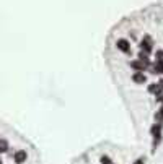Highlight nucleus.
<instances>
[{
    "label": "nucleus",
    "mask_w": 163,
    "mask_h": 164,
    "mask_svg": "<svg viewBox=\"0 0 163 164\" xmlns=\"http://www.w3.org/2000/svg\"><path fill=\"white\" fill-rule=\"evenodd\" d=\"M134 164H145V159L144 158H139L137 161H134Z\"/></svg>",
    "instance_id": "15"
},
{
    "label": "nucleus",
    "mask_w": 163,
    "mask_h": 164,
    "mask_svg": "<svg viewBox=\"0 0 163 164\" xmlns=\"http://www.w3.org/2000/svg\"><path fill=\"white\" fill-rule=\"evenodd\" d=\"M155 120H157V122H163V104H161V107L158 109V112L155 114Z\"/></svg>",
    "instance_id": "10"
},
{
    "label": "nucleus",
    "mask_w": 163,
    "mask_h": 164,
    "mask_svg": "<svg viewBox=\"0 0 163 164\" xmlns=\"http://www.w3.org/2000/svg\"><path fill=\"white\" fill-rule=\"evenodd\" d=\"M100 162H101V164H114V162L111 161L109 156H101V158H100Z\"/></svg>",
    "instance_id": "12"
},
{
    "label": "nucleus",
    "mask_w": 163,
    "mask_h": 164,
    "mask_svg": "<svg viewBox=\"0 0 163 164\" xmlns=\"http://www.w3.org/2000/svg\"><path fill=\"white\" fill-rule=\"evenodd\" d=\"M147 91H148V93H152V94H157V93L160 91V88H158V84H157V83H150V84L147 86Z\"/></svg>",
    "instance_id": "9"
},
{
    "label": "nucleus",
    "mask_w": 163,
    "mask_h": 164,
    "mask_svg": "<svg viewBox=\"0 0 163 164\" xmlns=\"http://www.w3.org/2000/svg\"><path fill=\"white\" fill-rule=\"evenodd\" d=\"M26 159H28V153L25 149H18V151H15V154H13V161L17 164H23Z\"/></svg>",
    "instance_id": "3"
},
{
    "label": "nucleus",
    "mask_w": 163,
    "mask_h": 164,
    "mask_svg": "<svg viewBox=\"0 0 163 164\" xmlns=\"http://www.w3.org/2000/svg\"><path fill=\"white\" fill-rule=\"evenodd\" d=\"M0 164H2V158H0Z\"/></svg>",
    "instance_id": "17"
},
{
    "label": "nucleus",
    "mask_w": 163,
    "mask_h": 164,
    "mask_svg": "<svg viewBox=\"0 0 163 164\" xmlns=\"http://www.w3.org/2000/svg\"><path fill=\"white\" fill-rule=\"evenodd\" d=\"M132 81L136 83V84H144V83H147L145 72H134V73H132Z\"/></svg>",
    "instance_id": "4"
},
{
    "label": "nucleus",
    "mask_w": 163,
    "mask_h": 164,
    "mask_svg": "<svg viewBox=\"0 0 163 164\" xmlns=\"http://www.w3.org/2000/svg\"><path fill=\"white\" fill-rule=\"evenodd\" d=\"M129 65H131V68L132 70H136V72H145V65H144V62H140L139 59H136V60H131L129 62Z\"/></svg>",
    "instance_id": "5"
},
{
    "label": "nucleus",
    "mask_w": 163,
    "mask_h": 164,
    "mask_svg": "<svg viewBox=\"0 0 163 164\" xmlns=\"http://www.w3.org/2000/svg\"><path fill=\"white\" fill-rule=\"evenodd\" d=\"M140 49H142V52H145V54H150L153 51V44H152L150 36H144V39L140 41Z\"/></svg>",
    "instance_id": "2"
},
{
    "label": "nucleus",
    "mask_w": 163,
    "mask_h": 164,
    "mask_svg": "<svg viewBox=\"0 0 163 164\" xmlns=\"http://www.w3.org/2000/svg\"><path fill=\"white\" fill-rule=\"evenodd\" d=\"M116 47H117V49H119V51H121V52L127 54V55H129V54L132 52L131 42L127 41V39H124V38H119V39L116 41Z\"/></svg>",
    "instance_id": "1"
},
{
    "label": "nucleus",
    "mask_w": 163,
    "mask_h": 164,
    "mask_svg": "<svg viewBox=\"0 0 163 164\" xmlns=\"http://www.w3.org/2000/svg\"><path fill=\"white\" fill-rule=\"evenodd\" d=\"M150 135L152 137H161V124L160 122H155L150 127Z\"/></svg>",
    "instance_id": "6"
},
{
    "label": "nucleus",
    "mask_w": 163,
    "mask_h": 164,
    "mask_svg": "<svg viewBox=\"0 0 163 164\" xmlns=\"http://www.w3.org/2000/svg\"><path fill=\"white\" fill-rule=\"evenodd\" d=\"M139 60H140V62H144V65H145V67L150 65V60H148V54H145V52H140V54H139Z\"/></svg>",
    "instance_id": "8"
},
{
    "label": "nucleus",
    "mask_w": 163,
    "mask_h": 164,
    "mask_svg": "<svg viewBox=\"0 0 163 164\" xmlns=\"http://www.w3.org/2000/svg\"><path fill=\"white\" fill-rule=\"evenodd\" d=\"M7 149H8V143H7L5 140H0V153L7 151Z\"/></svg>",
    "instance_id": "13"
},
{
    "label": "nucleus",
    "mask_w": 163,
    "mask_h": 164,
    "mask_svg": "<svg viewBox=\"0 0 163 164\" xmlns=\"http://www.w3.org/2000/svg\"><path fill=\"white\" fill-rule=\"evenodd\" d=\"M155 96H157V102H163V89H160Z\"/></svg>",
    "instance_id": "14"
},
{
    "label": "nucleus",
    "mask_w": 163,
    "mask_h": 164,
    "mask_svg": "<svg viewBox=\"0 0 163 164\" xmlns=\"http://www.w3.org/2000/svg\"><path fill=\"white\" fill-rule=\"evenodd\" d=\"M155 62H163V51L157 49V52H155Z\"/></svg>",
    "instance_id": "11"
},
{
    "label": "nucleus",
    "mask_w": 163,
    "mask_h": 164,
    "mask_svg": "<svg viewBox=\"0 0 163 164\" xmlns=\"http://www.w3.org/2000/svg\"><path fill=\"white\" fill-rule=\"evenodd\" d=\"M157 84H158V88H160V89H163V78H161V80H160Z\"/></svg>",
    "instance_id": "16"
},
{
    "label": "nucleus",
    "mask_w": 163,
    "mask_h": 164,
    "mask_svg": "<svg viewBox=\"0 0 163 164\" xmlns=\"http://www.w3.org/2000/svg\"><path fill=\"white\" fill-rule=\"evenodd\" d=\"M152 73L155 75H163V62H155L152 65Z\"/></svg>",
    "instance_id": "7"
}]
</instances>
